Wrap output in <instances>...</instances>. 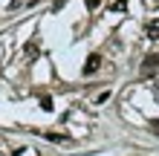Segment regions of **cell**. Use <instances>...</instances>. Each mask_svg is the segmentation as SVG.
Here are the masks:
<instances>
[{"instance_id":"6da1fadb","label":"cell","mask_w":159,"mask_h":156,"mask_svg":"<svg viewBox=\"0 0 159 156\" xmlns=\"http://www.w3.org/2000/svg\"><path fill=\"white\" fill-rule=\"evenodd\" d=\"M142 75H145V78L159 75V55H145V61H142Z\"/></svg>"},{"instance_id":"7a4b0ae2","label":"cell","mask_w":159,"mask_h":156,"mask_svg":"<svg viewBox=\"0 0 159 156\" xmlns=\"http://www.w3.org/2000/svg\"><path fill=\"white\" fill-rule=\"evenodd\" d=\"M98 67H101V55H98V52H93L90 58H87V64H84V75H93V72H98Z\"/></svg>"},{"instance_id":"3957f363","label":"cell","mask_w":159,"mask_h":156,"mask_svg":"<svg viewBox=\"0 0 159 156\" xmlns=\"http://www.w3.org/2000/svg\"><path fill=\"white\" fill-rule=\"evenodd\" d=\"M148 38H159V17H156V20H151V23H148Z\"/></svg>"},{"instance_id":"277c9868","label":"cell","mask_w":159,"mask_h":156,"mask_svg":"<svg viewBox=\"0 0 159 156\" xmlns=\"http://www.w3.org/2000/svg\"><path fill=\"white\" fill-rule=\"evenodd\" d=\"M41 110L52 113V98H49V96H41Z\"/></svg>"},{"instance_id":"5b68a950","label":"cell","mask_w":159,"mask_h":156,"mask_svg":"<svg viewBox=\"0 0 159 156\" xmlns=\"http://www.w3.org/2000/svg\"><path fill=\"white\" fill-rule=\"evenodd\" d=\"M110 9H113V12H125V9H127V0H116V3H110Z\"/></svg>"},{"instance_id":"8992f818","label":"cell","mask_w":159,"mask_h":156,"mask_svg":"<svg viewBox=\"0 0 159 156\" xmlns=\"http://www.w3.org/2000/svg\"><path fill=\"white\" fill-rule=\"evenodd\" d=\"M46 139H49V142H64L67 136H61V133H46Z\"/></svg>"},{"instance_id":"52a82bcc","label":"cell","mask_w":159,"mask_h":156,"mask_svg":"<svg viewBox=\"0 0 159 156\" xmlns=\"http://www.w3.org/2000/svg\"><path fill=\"white\" fill-rule=\"evenodd\" d=\"M26 55H38V43H32V41L26 43Z\"/></svg>"},{"instance_id":"ba28073f","label":"cell","mask_w":159,"mask_h":156,"mask_svg":"<svg viewBox=\"0 0 159 156\" xmlns=\"http://www.w3.org/2000/svg\"><path fill=\"white\" fill-rule=\"evenodd\" d=\"M84 6L93 12V9H98V6H101V0H84Z\"/></svg>"},{"instance_id":"9c48e42d","label":"cell","mask_w":159,"mask_h":156,"mask_svg":"<svg viewBox=\"0 0 159 156\" xmlns=\"http://www.w3.org/2000/svg\"><path fill=\"white\" fill-rule=\"evenodd\" d=\"M64 6H67V0H55V3H52V12H61Z\"/></svg>"},{"instance_id":"30bf717a","label":"cell","mask_w":159,"mask_h":156,"mask_svg":"<svg viewBox=\"0 0 159 156\" xmlns=\"http://www.w3.org/2000/svg\"><path fill=\"white\" fill-rule=\"evenodd\" d=\"M151 127H156V130H159V118H153V122H151Z\"/></svg>"}]
</instances>
